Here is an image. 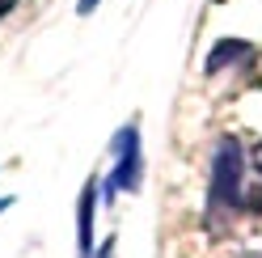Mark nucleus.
<instances>
[{
  "label": "nucleus",
  "mask_w": 262,
  "mask_h": 258,
  "mask_svg": "<svg viewBox=\"0 0 262 258\" xmlns=\"http://www.w3.org/2000/svg\"><path fill=\"white\" fill-rule=\"evenodd\" d=\"M245 148L237 136H224L211 153V186H207V220L224 224L228 216L245 207Z\"/></svg>",
  "instance_id": "obj_1"
},
{
  "label": "nucleus",
  "mask_w": 262,
  "mask_h": 258,
  "mask_svg": "<svg viewBox=\"0 0 262 258\" xmlns=\"http://www.w3.org/2000/svg\"><path fill=\"white\" fill-rule=\"evenodd\" d=\"M144 178V148H140V127L127 123L119 136H114V165L106 178V199H114L119 190H136Z\"/></svg>",
  "instance_id": "obj_2"
},
{
  "label": "nucleus",
  "mask_w": 262,
  "mask_h": 258,
  "mask_svg": "<svg viewBox=\"0 0 262 258\" xmlns=\"http://www.w3.org/2000/svg\"><path fill=\"white\" fill-rule=\"evenodd\" d=\"M93 212H97V182H85L76 203V258H93Z\"/></svg>",
  "instance_id": "obj_3"
},
{
  "label": "nucleus",
  "mask_w": 262,
  "mask_h": 258,
  "mask_svg": "<svg viewBox=\"0 0 262 258\" xmlns=\"http://www.w3.org/2000/svg\"><path fill=\"white\" fill-rule=\"evenodd\" d=\"M250 55H254V47H250V42H216V47H211V55H207V72L228 68V63L250 59Z\"/></svg>",
  "instance_id": "obj_4"
},
{
  "label": "nucleus",
  "mask_w": 262,
  "mask_h": 258,
  "mask_svg": "<svg viewBox=\"0 0 262 258\" xmlns=\"http://www.w3.org/2000/svg\"><path fill=\"white\" fill-rule=\"evenodd\" d=\"M250 161H254V169H258V174H262V140H258V144H254V153H250Z\"/></svg>",
  "instance_id": "obj_5"
},
{
  "label": "nucleus",
  "mask_w": 262,
  "mask_h": 258,
  "mask_svg": "<svg viewBox=\"0 0 262 258\" xmlns=\"http://www.w3.org/2000/svg\"><path fill=\"white\" fill-rule=\"evenodd\" d=\"M13 9H17V0H0V22H5V17H9Z\"/></svg>",
  "instance_id": "obj_6"
},
{
  "label": "nucleus",
  "mask_w": 262,
  "mask_h": 258,
  "mask_svg": "<svg viewBox=\"0 0 262 258\" xmlns=\"http://www.w3.org/2000/svg\"><path fill=\"white\" fill-rule=\"evenodd\" d=\"M97 5H102V0H80V5H76V9H80V13H93Z\"/></svg>",
  "instance_id": "obj_7"
},
{
  "label": "nucleus",
  "mask_w": 262,
  "mask_h": 258,
  "mask_svg": "<svg viewBox=\"0 0 262 258\" xmlns=\"http://www.w3.org/2000/svg\"><path fill=\"white\" fill-rule=\"evenodd\" d=\"M114 254V246H110V241H106V246H102V254H97V258H110Z\"/></svg>",
  "instance_id": "obj_8"
},
{
  "label": "nucleus",
  "mask_w": 262,
  "mask_h": 258,
  "mask_svg": "<svg viewBox=\"0 0 262 258\" xmlns=\"http://www.w3.org/2000/svg\"><path fill=\"white\" fill-rule=\"evenodd\" d=\"M5 207H9V199H0V212H5Z\"/></svg>",
  "instance_id": "obj_9"
}]
</instances>
